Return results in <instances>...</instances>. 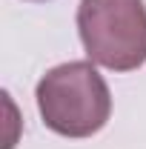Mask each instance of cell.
<instances>
[{
  "instance_id": "6da1fadb",
  "label": "cell",
  "mask_w": 146,
  "mask_h": 149,
  "mask_svg": "<svg viewBox=\"0 0 146 149\" xmlns=\"http://www.w3.org/2000/svg\"><path fill=\"white\" fill-rule=\"evenodd\" d=\"M35 95L43 123L63 138H89L106 126L112 115L109 86L86 60L49 69Z\"/></svg>"
},
{
  "instance_id": "7a4b0ae2",
  "label": "cell",
  "mask_w": 146,
  "mask_h": 149,
  "mask_svg": "<svg viewBox=\"0 0 146 149\" xmlns=\"http://www.w3.org/2000/svg\"><path fill=\"white\" fill-rule=\"evenodd\" d=\"M77 32L89 60L112 72H132L146 63L143 0H80Z\"/></svg>"
}]
</instances>
